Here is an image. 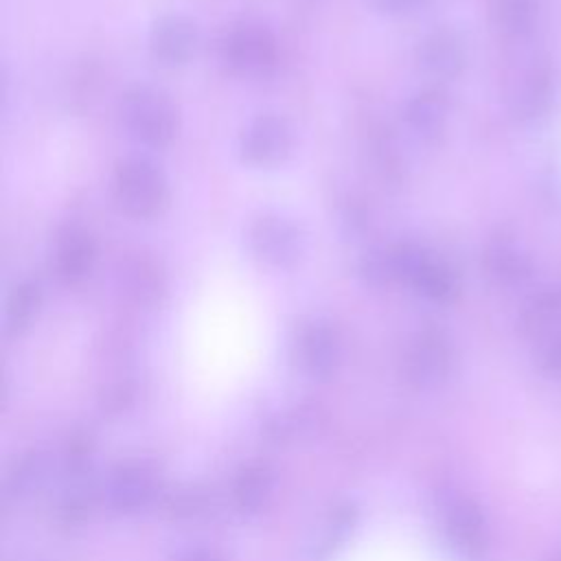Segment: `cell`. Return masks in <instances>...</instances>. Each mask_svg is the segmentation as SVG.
<instances>
[{
	"mask_svg": "<svg viewBox=\"0 0 561 561\" xmlns=\"http://www.w3.org/2000/svg\"><path fill=\"white\" fill-rule=\"evenodd\" d=\"M121 121L129 136L149 147H169L180 131V110L173 99L149 83H134L123 92Z\"/></svg>",
	"mask_w": 561,
	"mask_h": 561,
	"instance_id": "cell-1",
	"label": "cell"
},
{
	"mask_svg": "<svg viewBox=\"0 0 561 561\" xmlns=\"http://www.w3.org/2000/svg\"><path fill=\"white\" fill-rule=\"evenodd\" d=\"M112 197L134 219L160 217L171 199L164 171L142 156H127L112 171Z\"/></svg>",
	"mask_w": 561,
	"mask_h": 561,
	"instance_id": "cell-2",
	"label": "cell"
},
{
	"mask_svg": "<svg viewBox=\"0 0 561 561\" xmlns=\"http://www.w3.org/2000/svg\"><path fill=\"white\" fill-rule=\"evenodd\" d=\"M243 237L250 256L270 270H291L305 254L302 228L291 217L276 210L254 215Z\"/></svg>",
	"mask_w": 561,
	"mask_h": 561,
	"instance_id": "cell-3",
	"label": "cell"
},
{
	"mask_svg": "<svg viewBox=\"0 0 561 561\" xmlns=\"http://www.w3.org/2000/svg\"><path fill=\"white\" fill-rule=\"evenodd\" d=\"M219 55L230 72L245 79H263L276 70L280 61V44L270 26L245 20L224 33Z\"/></svg>",
	"mask_w": 561,
	"mask_h": 561,
	"instance_id": "cell-4",
	"label": "cell"
},
{
	"mask_svg": "<svg viewBox=\"0 0 561 561\" xmlns=\"http://www.w3.org/2000/svg\"><path fill=\"white\" fill-rule=\"evenodd\" d=\"M454 368V346L449 337L436 327H423L410 335L401 370L405 381L416 390H432L449 377Z\"/></svg>",
	"mask_w": 561,
	"mask_h": 561,
	"instance_id": "cell-5",
	"label": "cell"
},
{
	"mask_svg": "<svg viewBox=\"0 0 561 561\" xmlns=\"http://www.w3.org/2000/svg\"><path fill=\"white\" fill-rule=\"evenodd\" d=\"M291 359L296 368L311 379L331 377L342 362V337L337 327L322 316L302 320L291 337Z\"/></svg>",
	"mask_w": 561,
	"mask_h": 561,
	"instance_id": "cell-6",
	"label": "cell"
},
{
	"mask_svg": "<svg viewBox=\"0 0 561 561\" xmlns=\"http://www.w3.org/2000/svg\"><path fill=\"white\" fill-rule=\"evenodd\" d=\"M116 283L121 294L131 305L140 309H153L167 296L169 274L156 252L136 248L121 256L116 267Z\"/></svg>",
	"mask_w": 561,
	"mask_h": 561,
	"instance_id": "cell-7",
	"label": "cell"
},
{
	"mask_svg": "<svg viewBox=\"0 0 561 561\" xmlns=\"http://www.w3.org/2000/svg\"><path fill=\"white\" fill-rule=\"evenodd\" d=\"M294 127L278 114H259L239 134V156L256 169L283 164L294 151Z\"/></svg>",
	"mask_w": 561,
	"mask_h": 561,
	"instance_id": "cell-8",
	"label": "cell"
},
{
	"mask_svg": "<svg viewBox=\"0 0 561 561\" xmlns=\"http://www.w3.org/2000/svg\"><path fill=\"white\" fill-rule=\"evenodd\" d=\"M50 272L64 287L83 285L96 265V241L79 224H66L55 232L50 248Z\"/></svg>",
	"mask_w": 561,
	"mask_h": 561,
	"instance_id": "cell-9",
	"label": "cell"
},
{
	"mask_svg": "<svg viewBox=\"0 0 561 561\" xmlns=\"http://www.w3.org/2000/svg\"><path fill=\"white\" fill-rule=\"evenodd\" d=\"M423 245L412 241H390L368 248L357 263V274L364 285L383 289L392 285H408L410 272Z\"/></svg>",
	"mask_w": 561,
	"mask_h": 561,
	"instance_id": "cell-10",
	"label": "cell"
},
{
	"mask_svg": "<svg viewBox=\"0 0 561 561\" xmlns=\"http://www.w3.org/2000/svg\"><path fill=\"white\" fill-rule=\"evenodd\" d=\"M197 26L191 18L182 13H164L158 20H153L149 35H147V48L149 55L167 66H184L197 50Z\"/></svg>",
	"mask_w": 561,
	"mask_h": 561,
	"instance_id": "cell-11",
	"label": "cell"
},
{
	"mask_svg": "<svg viewBox=\"0 0 561 561\" xmlns=\"http://www.w3.org/2000/svg\"><path fill=\"white\" fill-rule=\"evenodd\" d=\"M158 491V476L145 460L118 462L105 482L107 502L121 513H138L151 504Z\"/></svg>",
	"mask_w": 561,
	"mask_h": 561,
	"instance_id": "cell-12",
	"label": "cell"
},
{
	"mask_svg": "<svg viewBox=\"0 0 561 561\" xmlns=\"http://www.w3.org/2000/svg\"><path fill=\"white\" fill-rule=\"evenodd\" d=\"M443 530L451 548L467 557L478 559L489 541L486 519L476 502L469 497H451L443 506Z\"/></svg>",
	"mask_w": 561,
	"mask_h": 561,
	"instance_id": "cell-13",
	"label": "cell"
},
{
	"mask_svg": "<svg viewBox=\"0 0 561 561\" xmlns=\"http://www.w3.org/2000/svg\"><path fill=\"white\" fill-rule=\"evenodd\" d=\"M465 59L467 55L460 35L445 26L425 33L416 44V64L434 79H451L460 75Z\"/></svg>",
	"mask_w": 561,
	"mask_h": 561,
	"instance_id": "cell-14",
	"label": "cell"
},
{
	"mask_svg": "<svg viewBox=\"0 0 561 561\" xmlns=\"http://www.w3.org/2000/svg\"><path fill=\"white\" fill-rule=\"evenodd\" d=\"M447 112V96L436 88H423L408 96L401 107V121L412 138H416L419 142H432L443 134Z\"/></svg>",
	"mask_w": 561,
	"mask_h": 561,
	"instance_id": "cell-15",
	"label": "cell"
},
{
	"mask_svg": "<svg viewBox=\"0 0 561 561\" xmlns=\"http://www.w3.org/2000/svg\"><path fill=\"white\" fill-rule=\"evenodd\" d=\"M408 287H412L427 302L447 305L458 296L460 283L449 261L423 248L410 272Z\"/></svg>",
	"mask_w": 561,
	"mask_h": 561,
	"instance_id": "cell-16",
	"label": "cell"
},
{
	"mask_svg": "<svg viewBox=\"0 0 561 561\" xmlns=\"http://www.w3.org/2000/svg\"><path fill=\"white\" fill-rule=\"evenodd\" d=\"M276 489V471L267 462H250L232 480V502L241 513L254 515L272 504Z\"/></svg>",
	"mask_w": 561,
	"mask_h": 561,
	"instance_id": "cell-17",
	"label": "cell"
},
{
	"mask_svg": "<svg viewBox=\"0 0 561 561\" xmlns=\"http://www.w3.org/2000/svg\"><path fill=\"white\" fill-rule=\"evenodd\" d=\"M44 302L42 285L35 278H20L7 294L4 331L7 335H22L33 327Z\"/></svg>",
	"mask_w": 561,
	"mask_h": 561,
	"instance_id": "cell-18",
	"label": "cell"
},
{
	"mask_svg": "<svg viewBox=\"0 0 561 561\" xmlns=\"http://www.w3.org/2000/svg\"><path fill=\"white\" fill-rule=\"evenodd\" d=\"M44 478H46V460L42 458V454L31 451L20 460H15L13 469L9 471V491L15 497H26L42 486Z\"/></svg>",
	"mask_w": 561,
	"mask_h": 561,
	"instance_id": "cell-19",
	"label": "cell"
},
{
	"mask_svg": "<svg viewBox=\"0 0 561 561\" xmlns=\"http://www.w3.org/2000/svg\"><path fill=\"white\" fill-rule=\"evenodd\" d=\"M491 15L497 28L506 33H519L530 22L533 2L530 0H491Z\"/></svg>",
	"mask_w": 561,
	"mask_h": 561,
	"instance_id": "cell-20",
	"label": "cell"
},
{
	"mask_svg": "<svg viewBox=\"0 0 561 561\" xmlns=\"http://www.w3.org/2000/svg\"><path fill=\"white\" fill-rule=\"evenodd\" d=\"M484 263L491 276H495L497 280H511L517 276L519 267V256L515 254L513 248H508L506 243H491L484 252Z\"/></svg>",
	"mask_w": 561,
	"mask_h": 561,
	"instance_id": "cell-21",
	"label": "cell"
},
{
	"mask_svg": "<svg viewBox=\"0 0 561 561\" xmlns=\"http://www.w3.org/2000/svg\"><path fill=\"white\" fill-rule=\"evenodd\" d=\"M342 226L348 234H362L364 230H368V224H370V213L357 204V199H346L344 204V210H342Z\"/></svg>",
	"mask_w": 561,
	"mask_h": 561,
	"instance_id": "cell-22",
	"label": "cell"
},
{
	"mask_svg": "<svg viewBox=\"0 0 561 561\" xmlns=\"http://www.w3.org/2000/svg\"><path fill=\"white\" fill-rule=\"evenodd\" d=\"M171 561H228V557L213 546H186L180 548Z\"/></svg>",
	"mask_w": 561,
	"mask_h": 561,
	"instance_id": "cell-23",
	"label": "cell"
},
{
	"mask_svg": "<svg viewBox=\"0 0 561 561\" xmlns=\"http://www.w3.org/2000/svg\"><path fill=\"white\" fill-rule=\"evenodd\" d=\"M430 0H373V4L388 15H412L421 11Z\"/></svg>",
	"mask_w": 561,
	"mask_h": 561,
	"instance_id": "cell-24",
	"label": "cell"
},
{
	"mask_svg": "<svg viewBox=\"0 0 561 561\" xmlns=\"http://www.w3.org/2000/svg\"><path fill=\"white\" fill-rule=\"evenodd\" d=\"M548 366L557 373H561V346H557L552 353H550V359H548Z\"/></svg>",
	"mask_w": 561,
	"mask_h": 561,
	"instance_id": "cell-25",
	"label": "cell"
}]
</instances>
